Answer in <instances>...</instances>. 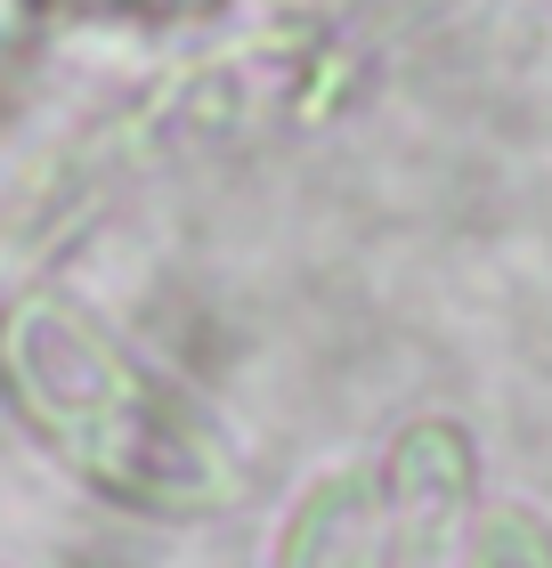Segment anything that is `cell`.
Masks as SVG:
<instances>
[{
  "instance_id": "2",
  "label": "cell",
  "mask_w": 552,
  "mask_h": 568,
  "mask_svg": "<svg viewBox=\"0 0 552 568\" xmlns=\"http://www.w3.org/2000/svg\"><path fill=\"white\" fill-rule=\"evenodd\" d=\"M269 568H382V511L374 479H325L309 504H293V520L277 536Z\"/></svg>"
},
{
  "instance_id": "3",
  "label": "cell",
  "mask_w": 552,
  "mask_h": 568,
  "mask_svg": "<svg viewBox=\"0 0 552 568\" xmlns=\"http://www.w3.org/2000/svg\"><path fill=\"white\" fill-rule=\"evenodd\" d=\"M463 568H552V536L529 520V511H480Z\"/></svg>"
},
{
  "instance_id": "1",
  "label": "cell",
  "mask_w": 552,
  "mask_h": 568,
  "mask_svg": "<svg viewBox=\"0 0 552 568\" xmlns=\"http://www.w3.org/2000/svg\"><path fill=\"white\" fill-rule=\"evenodd\" d=\"M0 382L33 438L90 496H114L147 520H203L235 496L220 438L179 415L73 308H17L0 333Z\"/></svg>"
}]
</instances>
